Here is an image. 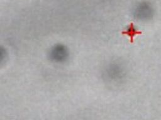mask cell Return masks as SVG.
I'll use <instances>...</instances> for the list:
<instances>
[{"instance_id": "6da1fadb", "label": "cell", "mask_w": 161, "mask_h": 120, "mask_svg": "<svg viewBox=\"0 0 161 120\" xmlns=\"http://www.w3.org/2000/svg\"><path fill=\"white\" fill-rule=\"evenodd\" d=\"M126 68L119 60H111L103 66L101 74L106 84L117 86L121 84L126 76Z\"/></svg>"}, {"instance_id": "3957f363", "label": "cell", "mask_w": 161, "mask_h": 120, "mask_svg": "<svg viewBox=\"0 0 161 120\" xmlns=\"http://www.w3.org/2000/svg\"><path fill=\"white\" fill-rule=\"evenodd\" d=\"M152 12L150 6L146 2H140L133 8V14L134 17L139 20L143 21L148 18Z\"/></svg>"}, {"instance_id": "7a4b0ae2", "label": "cell", "mask_w": 161, "mask_h": 120, "mask_svg": "<svg viewBox=\"0 0 161 120\" xmlns=\"http://www.w3.org/2000/svg\"><path fill=\"white\" fill-rule=\"evenodd\" d=\"M70 56L69 47L62 43L57 42L52 45L47 52L48 60L53 64H62L67 62Z\"/></svg>"}]
</instances>
